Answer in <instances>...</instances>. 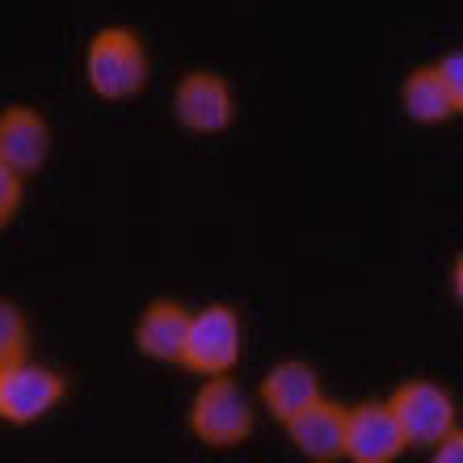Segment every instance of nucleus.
<instances>
[{
	"label": "nucleus",
	"instance_id": "1",
	"mask_svg": "<svg viewBox=\"0 0 463 463\" xmlns=\"http://www.w3.org/2000/svg\"><path fill=\"white\" fill-rule=\"evenodd\" d=\"M89 89L106 101H131L147 85V51L144 38L127 25H106L89 38L85 51Z\"/></svg>",
	"mask_w": 463,
	"mask_h": 463
},
{
	"label": "nucleus",
	"instance_id": "2",
	"mask_svg": "<svg viewBox=\"0 0 463 463\" xmlns=\"http://www.w3.org/2000/svg\"><path fill=\"white\" fill-rule=\"evenodd\" d=\"M185 421H190V434H194L198 442L215 447V451L241 447V442L253 434V404H249V392H244L232 375H211L207 383L194 392Z\"/></svg>",
	"mask_w": 463,
	"mask_h": 463
},
{
	"label": "nucleus",
	"instance_id": "3",
	"mask_svg": "<svg viewBox=\"0 0 463 463\" xmlns=\"http://www.w3.org/2000/svg\"><path fill=\"white\" fill-rule=\"evenodd\" d=\"M244 354V320L232 304H211L203 312H190L185 345L177 363L194 375H232Z\"/></svg>",
	"mask_w": 463,
	"mask_h": 463
},
{
	"label": "nucleus",
	"instance_id": "4",
	"mask_svg": "<svg viewBox=\"0 0 463 463\" xmlns=\"http://www.w3.org/2000/svg\"><path fill=\"white\" fill-rule=\"evenodd\" d=\"M388 409L404 434V447H434L451 430H459V409L455 396L434 379H409L388 396Z\"/></svg>",
	"mask_w": 463,
	"mask_h": 463
},
{
	"label": "nucleus",
	"instance_id": "5",
	"mask_svg": "<svg viewBox=\"0 0 463 463\" xmlns=\"http://www.w3.org/2000/svg\"><path fill=\"white\" fill-rule=\"evenodd\" d=\"M68 396V379L43 363H9L0 366V421L5 426H34L55 413Z\"/></svg>",
	"mask_w": 463,
	"mask_h": 463
},
{
	"label": "nucleus",
	"instance_id": "6",
	"mask_svg": "<svg viewBox=\"0 0 463 463\" xmlns=\"http://www.w3.org/2000/svg\"><path fill=\"white\" fill-rule=\"evenodd\" d=\"M409 451L388 401H363L345 409V451L350 463H396Z\"/></svg>",
	"mask_w": 463,
	"mask_h": 463
},
{
	"label": "nucleus",
	"instance_id": "7",
	"mask_svg": "<svg viewBox=\"0 0 463 463\" xmlns=\"http://www.w3.org/2000/svg\"><path fill=\"white\" fill-rule=\"evenodd\" d=\"M173 114L185 131L194 135H220L232 127L236 118V101H232V89L220 72H190L177 80V93H173Z\"/></svg>",
	"mask_w": 463,
	"mask_h": 463
},
{
	"label": "nucleus",
	"instance_id": "8",
	"mask_svg": "<svg viewBox=\"0 0 463 463\" xmlns=\"http://www.w3.org/2000/svg\"><path fill=\"white\" fill-rule=\"evenodd\" d=\"M287 434H291L295 451L304 459L337 463L345 451V404L329 401V396H317L307 409H299L287 421Z\"/></svg>",
	"mask_w": 463,
	"mask_h": 463
},
{
	"label": "nucleus",
	"instance_id": "9",
	"mask_svg": "<svg viewBox=\"0 0 463 463\" xmlns=\"http://www.w3.org/2000/svg\"><path fill=\"white\" fill-rule=\"evenodd\" d=\"M51 156V127L34 106H9L0 114V160L13 173H38Z\"/></svg>",
	"mask_w": 463,
	"mask_h": 463
},
{
	"label": "nucleus",
	"instance_id": "10",
	"mask_svg": "<svg viewBox=\"0 0 463 463\" xmlns=\"http://www.w3.org/2000/svg\"><path fill=\"white\" fill-rule=\"evenodd\" d=\"M257 396H261V404L269 409V417L287 426L299 409H307V404L320 396L317 366L304 363V358H282V363H274L266 375H261Z\"/></svg>",
	"mask_w": 463,
	"mask_h": 463
},
{
	"label": "nucleus",
	"instance_id": "11",
	"mask_svg": "<svg viewBox=\"0 0 463 463\" xmlns=\"http://www.w3.org/2000/svg\"><path fill=\"white\" fill-rule=\"evenodd\" d=\"M185 325H190V307L177 299H152L144 317L135 325V350L152 358V363H177L185 345Z\"/></svg>",
	"mask_w": 463,
	"mask_h": 463
},
{
	"label": "nucleus",
	"instance_id": "12",
	"mask_svg": "<svg viewBox=\"0 0 463 463\" xmlns=\"http://www.w3.org/2000/svg\"><path fill=\"white\" fill-rule=\"evenodd\" d=\"M401 106H404V114H409L413 122H421V127H439V122L455 118V114L463 110L459 101L442 89L439 72H434V63H430V68H413V72L404 76Z\"/></svg>",
	"mask_w": 463,
	"mask_h": 463
},
{
	"label": "nucleus",
	"instance_id": "13",
	"mask_svg": "<svg viewBox=\"0 0 463 463\" xmlns=\"http://www.w3.org/2000/svg\"><path fill=\"white\" fill-rule=\"evenodd\" d=\"M30 358V320L13 299H0V366Z\"/></svg>",
	"mask_w": 463,
	"mask_h": 463
},
{
	"label": "nucleus",
	"instance_id": "14",
	"mask_svg": "<svg viewBox=\"0 0 463 463\" xmlns=\"http://www.w3.org/2000/svg\"><path fill=\"white\" fill-rule=\"evenodd\" d=\"M17 211H22V173H13L0 160V232L17 220Z\"/></svg>",
	"mask_w": 463,
	"mask_h": 463
},
{
	"label": "nucleus",
	"instance_id": "15",
	"mask_svg": "<svg viewBox=\"0 0 463 463\" xmlns=\"http://www.w3.org/2000/svg\"><path fill=\"white\" fill-rule=\"evenodd\" d=\"M434 72H439L442 89H447V93H451V98L463 106V55H459V51H451V55H442V60L434 63Z\"/></svg>",
	"mask_w": 463,
	"mask_h": 463
},
{
	"label": "nucleus",
	"instance_id": "16",
	"mask_svg": "<svg viewBox=\"0 0 463 463\" xmlns=\"http://www.w3.org/2000/svg\"><path fill=\"white\" fill-rule=\"evenodd\" d=\"M430 463H463V434L459 430H451L442 442L430 447Z\"/></svg>",
	"mask_w": 463,
	"mask_h": 463
},
{
	"label": "nucleus",
	"instance_id": "17",
	"mask_svg": "<svg viewBox=\"0 0 463 463\" xmlns=\"http://www.w3.org/2000/svg\"><path fill=\"white\" fill-rule=\"evenodd\" d=\"M451 291H455V304L463 299V257H455V266H451Z\"/></svg>",
	"mask_w": 463,
	"mask_h": 463
}]
</instances>
